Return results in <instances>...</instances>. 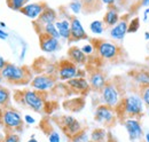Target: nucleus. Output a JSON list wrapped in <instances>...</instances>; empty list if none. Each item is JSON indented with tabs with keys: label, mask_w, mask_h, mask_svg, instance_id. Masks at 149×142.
<instances>
[{
	"label": "nucleus",
	"mask_w": 149,
	"mask_h": 142,
	"mask_svg": "<svg viewBox=\"0 0 149 142\" xmlns=\"http://www.w3.org/2000/svg\"><path fill=\"white\" fill-rule=\"evenodd\" d=\"M120 19V14H119V9L116 6H111L107 9V12L103 15V23L104 25L112 28L113 25H116Z\"/></svg>",
	"instance_id": "20"
},
{
	"label": "nucleus",
	"mask_w": 149,
	"mask_h": 142,
	"mask_svg": "<svg viewBox=\"0 0 149 142\" xmlns=\"http://www.w3.org/2000/svg\"><path fill=\"white\" fill-rule=\"evenodd\" d=\"M23 119H24V123H26V124H29V125H32L36 123V119H35L31 115H25Z\"/></svg>",
	"instance_id": "35"
},
{
	"label": "nucleus",
	"mask_w": 149,
	"mask_h": 142,
	"mask_svg": "<svg viewBox=\"0 0 149 142\" xmlns=\"http://www.w3.org/2000/svg\"><path fill=\"white\" fill-rule=\"evenodd\" d=\"M69 9L74 13V14H80L81 13V10H83V2L80 1V0H72V1H70V3H69Z\"/></svg>",
	"instance_id": "29"
},
{
	"label": "nucleus",
	"mask_w": 149,
	"mask_h": 142,
	"mask_svg": "<svg viewBox=\"0 0 149 142\" xmlns=\"http://www.w3.org/2000/svg\"><path fill=\"white\" fill-rule=\"evenodd\" d=\"M6 64H7V61H6V60H5L2 56H0V70H1V69H2V68L6 65Z\"/></svg>",
	"instance_id": "40"
},
{
	"label": "nucleus",
	"mask_w": 149,
	"mask_h": 142,
	"mask_svg": "<svg viewBox=\"0 0 149 142\" xmlns=\"http://www.w3.org/2000/svg\"><path fill=\"white\" fill-rule=\"evenodd\" d=\"M70 30H71V38L70 40L72 41H79V40H85L87 39V33L80 22L79 18L76 16L70 17Z\"/></svg>",
	"instance_id": "15"
},
{
	"label": "nucleus",
	"mask_w": 149,
	"mask_h": 142,
	"mask_svg": "<svg viewBox=\"0 0 149 142\" xmlns=\"http://www.w3.org/2000/svg\"><path fill=\"white\" fill-rule=\"evenodd\" d=\"M67 86L74 92H78V93H87V90H90V88H91L88 80L84 77H74L72 79L68 80Z\"/></svg>",
	"instance_id": "17"
},
{
	"label": "nucleus",
	"mask_w": 149,
	"mask_h": 142,
	"mask_svg": "<svg viewBox=\"0 0 149 142\" xmlns=\"http://www.w3.org/2000/svg\"><path fill=\"white\" fill-rule=\"evenodd\" d=\"M61 126L63 128V131L69 135V136H74L77 133H79L81 129V124L72 116H63L61 119Z\"/></svg>",
	"instance_id": "13"
},
{
	"label": "nucleus",
	"mask_w": 149,
	"mask_h": 142,
	"mask_svg": "<svg viewBox=\"0 0 149 142\" xmlns=\"http://www.w3.org/2000/svg\"><path fill=\"white\" fill-rule=\"evenodd\" d=\"M22 95V103L25 104L31 110L40 112L45 108V99L42 96L41 92H38L35 89H26L21 93Z\"/></svg>",
	"instance_id": "5"
},
{
	"label": "nucleus",
	"mask_w": 149,
	"mask_h": 142,
	"mask_svg": "<svg viewBox=\"0 0 149 142\" xmlns=\"http://www.w3.org/2000/svg\"><path fill=\"white\" fill-rule=\"evenodd\" d=\"M145 141L149 142V132H147V133L145 134Z\"/></svg>",
	"instance_id": "42"
},
{
	"label": "nucleus",
	"mask_w": 149,
	"mask_h": 142,
	"mask_svg": "<svg viewBox=\"0 0 149 142\" xmlns=\"http://www.w3.org/2000/svg\"><path fill=\"white\" fill-rule=\"evenodd\" d=\"M1 122H2V125L8 131L15 132V131H21L22 129L24 119L22 118L21 113H19L17 110L7 108V109L2 110Z\"/></svg>",
	"instance_id": "6"
},
{
	"label": "nucleus",
	"mask_w": 149,
	"mask_h": 142,
	"mask_svg": "<svg viewBox=\"0 0 149 142\" xmlns=\"http://www.w3.org/2000/svg\"><path fill=\"white\" fill-rule=\"evenodd\" d=\"M108 133L104 128H95L91 133V140L95 142H106Z\"/></svg>",
	"instance_id": "23"
},
{
	"label": "nucleus",
	"mask_w": 149,
	"mask_h": 142,
	"mask_svg": "<svg viewBox=\"0 0 149 142\" xmlns=\"http://www.w3.org/2000/svg\"><path fill=\"white\" fill-rule=\"evenodd\" d=\"M2 80H3V78H2V76H1V73H0V84L2 83Z\"/></svg>",
	"instance_id": "45"
},
{
	"label": "nucleus",
	"mask_w": 149,
	"mask_h": 142,
	"mask_svg": "<svg viewBox=\"0 0 149 142\" xmlns=\"http://www.w3.org/2000/svg\"><path fill=\"white\" fill-rule=\"evenodd\" d=\"M55 78L52 74H46V73L38 74L36 77H33L30 81V85H31L32 89L41 92V93H45L47 90H52L55 87Z\"/></svg>",
	"instance_id": "9"
},
{
	"label": "nucleus",
	"mask_w": 149,
	"mask_h": 142,
	"mask_svg": "<svg viewBox=\"0 0 149 142\" xmlns=\"http://www.w3.org/2000/svg\"><path fill=\"white\" fill-rule=\"evenodd\" d=\"M86 142H95V141H92V140H91V141H86Z\"/></svg>",
	"instance_id": "48"
},
{
	"label": "nucleus",
	"mask_w": 149,
	"mask_h": 142,
	"mask_svg": "<svg viewBox=\"0 0 149 142\" xmlns=\"http://www.w3.org/2000/svg\"><path fill=\"white\" fill-rule=\"evenodd\" d=\"M28 142H38V140L37 139H35V136H32V138H31Z\"/></svg>",
	"instance_id": "44"
},
{
	"label": "nucleus",
	"mask_w": 149,
	"mask_h": 142,
	"mask_svg": "<svg viewBox=\"0 0 149 142\" xmlns=\"http://www.w3.org/2000/svg\"><path fill=\"white\" fill-rule=\"evenodd\" d=\"M94 118L97 123L103 124L106 126H111L115 124L117 119V111L111 106L107 104H100L96 106L95 112H94Z\"/></svg>",
	"instance_id": "7"
},
{
	"label": "nucleus",
	"mask_w": 149,
	"mask_h": 142,
	"mask_svg": "<svg viewBox=\"0 0 149 142\" xmlns=\"http://www.w3.org/2000/svg\"><path fill=\"white\" fill-rule=\"evenodd\" d=\"M78 70L79 69L77 68V65L74 62H71L70 60H63L58 63L56 73L58 76L60 80L68 81L78 76Z\"/></svg>",
	"instance_id": "10"
},
{
	"label": "nucleus",
	"mask_w": 149,
	"mask_h": 142,
	"mask_svg": "<svg viewBox=\"0 0 149 142\" xmlns=\"http://www.w3.org/2000/svg\"><path fill=\"white\" fill-rule=\"evenodd\" d=\"M0 24H1V21H0Z\"/></svg>",
	"instance_id": "49"
},
{
	"label": "nucleus",
	"mask_w": 149,
	"mask_h": 142,
	"mask_svg": "<svg viewBox=\"0 0 149 142\" xmlns=\"http://www.w3.org/2000/svg\"><path fill=\"white\" fill-rule=\"evenodd\" d=\"M127 29H129V18L120 17L119 22L112 28H110L109 36L112 40L120 41L125 38V36L127 33Z\"/></svg>",
	"instance_id": "14"
},
{
	"label": "nucleus",
	"mask_w": 149,
	"mask_h": 142,
	"mask_svg": "<svg viewBox=\"0 0 149 142\" xmlns=\"http://www.w3.org/2000/svg\"><path fill=\"white\" fill-rule=\"evenodd\" d=\"M1 115H2V110L0 109V119H1Z\"/></svg>",
	"instance_id": "47"
},
{
	"label": "nucleus",
	"mask_w": 149,
	"mask_h": 142,
	"mask_svg": "<svg viewBox=\"0 0 149 142\" xmlns=\"http://www.w3.org/2000/svg\"><path fill=\"white\" fill-rule=\"evenodd\" d=\"M57 31L60 33V37L64 40H70L71 38V30H70V21L67 18L57 19L55 22Z\"/></svg>",
	"instance_id": "21"
},
{
	"label": "nucleus",
	"mask_w": 149,
	"mask_h": 142,
	"mask_svg": "<svg viewBox=\"0 0 149 142\" xmlns=\"http://www.w3.org/2000/svg\"><path fill=\"white\" fill-rule=\"evenodd\" d=\"M88 83H90V86L92 89L101 92L102 88L107 85L108 80H107V77L101 71H94L88 77Z\"/></svg>",
	"instance_id": "16"
},
{
	"label": "nucleus",
	"mask_w": 149,
	"mask_h": 142,
	"mask_svg": "<svg viewBox=\"0 0 149 142\" xmlns=\"http://www.w3.org/2000/svg\"><path fill=\"white\" fill-rule=\"evenodd\" d=\"M139 29H140V18L139 17L131 18V21L129 22L127 33H135V32H138Z\"/></svg>",
	"instance_id": "30"
},
{
	"label": "nucleus",
	"mask_w": 149,
	"mask_h": 142,
	"mask_svg": "<svg viewBox=\"0 0 149 142\" xmlns=\"http://www.w3.org/2000/svg\"><path fill=\"white\" fill-rule=\"evenodd\" d=\"M2 142H21V139L19 134H16L15 132H9L8 134H6Z\"/></svg>",
	"instance_id": "32"
},
{
	"label": "nucleus",
	"mask_w": 149,
	"mask_h": 142,
	"mask_svg": "<svg viewBox=\"0 0 149 142\" xmlns=\"http://www.w3.org/2000/svg\"><path fill=\"white\" fill-rule=\"evenodd\" d=\"M0 39L1 40H7L8 39V33L6 31H3L1 28H0Z\"/></svg>",
	"instance_id": "37"
},
{
	"label": "nucleus",
	"mask_w": 149,
	"mask_h": 142,
	"mask_svg": "<svg viewBox=\"0 0 149 142\" xmlns=\"http://www.w3.org/2000/svg\"><path fill=\"white\" fill-rule=\"evenodd\" d=\"M116 1L117 0H101V2L108 7H111V6H115L116 5Z\"/></svg>",
	"instance_id": "36"
},
{
	"label": "nucleus",
	"mask_w": 149,
	"mask_h": 142,
	"mask_svg": "<svg viewBox=\"0 0 149 142\" xmlns=\"http://www.w3.org/2000/svg\"><path fill=\"white\" fill-rule=\"evenodd\" d=\"M29 2H30V0H7L9 8L13 10H16V12H19Z\"/></svg>",
	"instance_id": "26"
},
{
	"label": "nucleus",
	"mask_w": 149,
	"mask_h": 142,
	"mask_svg": "<svg viewBox=\"0 0 149 142\" xmlns=\"http://www.w3.org/2000/svg\"><path fill=\"white\" fill-rule=\"evenodd\" d=\"M1 128H2V122H1V119H0V132H1Z\"/></svg>",
	"instance_id": "46"
},
{
	"label": "nucleus",
	"mask_w": 149,
	"mask_h": 142,
	"mask_svg": "<svg viewBox=\"0 0 149 142\" xmlns=\"http://www.w3.org/2000/svg\"><path fill=\"white\" fill-rule=\"evenodd\" d=\"M2 78L12 84H26L31 81L30 72L25 67H19L14 63H8L0 70Z\"/></svg>",
	"instance_id": "2"
},
{
	"label": "nucleus",
	"mask_w": 149,
	"mask_h": 142,
	"mask_svg": "<svg viewBox=\"0 0 149 142\" xmlns=\"http://www.w3.org/2000/svg\"><path fill=\"white\" fill-rule=\"evenodd\" d=\"M139 93L141 95V99L143 101L145 106L149 110V86H140Z\"/></svg>",
	"instance_id": "27"
},
{
	"label": "nucleus",
	"mask_w": 149,
	"mask_h": 142,
	"mask_svg": "<svg viewBox=\"0 0 149 142\" xmlns=\"http://www.w3.org/2000/svg\"><path fill=\"white\" fill-rule=\"evenodd\" d=\"M139 119L140 118H135V117L124 118V127L132 142H141L145 139L143 128Z\"/></svg>",
	"instance_id": "8"
},
{
	"label": "nucleus",
	"mask_w": 149,
	"mask_h": 142,
	"mask_svg": "<svg viewBox=\"0 0 149 142\" xmlns=\"http://www.w3.org/2000/svg\"><path fill=\"white\" fill-rule=\"evenodd\" d=\"M10 99V93L9 90L2 86H0V106H5Z\"/></svg>",
	"instance_id": "28"
},
{
	"label": "nucleus",
	"mask_w": 149,
	"mask_h": 142,
	"mask_svg": "<svg viewBox=\"0 0 149 142\" xmlns=\"http://www.w3.org/2000/svg\"><path fill=\"white\" fill-rule=\"evenodd\" d=\"M95 45V51L102 60L106 61H116L120 55L122 49L120 47L116 44L109 40H94Z\"/></svg>",
	"instance_id": "3"
},
{
	"label": "nucleus",
	"mask_w": 149,
	"mask_h": 142,
	"mask_svg": "<svg viewBox=\"0 0 149 142\" xmlns=\"http://www.w3.org/2000/svg\"><path fill=\"white\" fill-rule=\"evenodd\" d=\"M68 57L76 65H84L87 62V55L77 46H71L68 49Z\"/></svg>",
	"instance_id": "19"
},
{
	"label": "nucleus",
	"mask_w": 149,
	"mask_h": 142,
	"mask_svg": "<svg viewBox=\"0 0 149 142\" xmlns=\"http://www.w3.org/2000/svg\"><path fill=\"white\" fill-rule=\"evenodd\" d=\"M133 80L140 86H149V71L148 70H136L132 72Z\"/></svg>",
	"instance_id": "22"
},
{
	"label": "nucleus",
	"mask_w": 149,
	"mask_h": 142,
	"mask_svg": "<svg viewBox=\"0 0 149 142\" xmlns=\"http://www.w3.org/2000/svg\"><path fill=\"white\" fill-rule=\"evenodd\" d=\"M39 45H40V49L47 54L55 53L61 47L60 39H56L54 37H51L45 33H39Z\"/></svg>",
	"instance_id": "11"
},
{
	"label": "nucleus",
	"mask_w": 149,
	"mask_h": 142,
	"mask_svg": "<svg viewBox=\"0 0 149 142\" xmlns=\"http://www.w3.org/2000/svg\"><path fill=\"white\" fill-rule=\"evenodd\" d=\"M90 30L95 36H100L104 32V23L100 19H94L90 24Z\"/></svg>",
	"instance_id": "24"
},
{
	"label": "nucleus",
	"mask_w": 149,
	"mask_h": 142,
	"mask_svg": "<svg viewBox=\"0 0 149 142\" xmlns=\"http://www.w3.org/2000/svg\"><path fill=\"white\" fill-rule=\"evenodd\" d=\"M149 16V7H146V9L143 10V22H147L148 21Z\"/></svg>",
	"instance_id": "39"
},
{
	"label": "nucleus",
	"mask_w": 149,
	"mask_h": 142,
	"mask_svg": "<svg viewBox=\"0 0 149 142\" xmlns=\"http://www.w3.org/2000/svg\"><path fill=\"white\" fill-rule=\"evenodd\" d=\"M94 49H95V47H94V45H92V44H85V45L81 46V51L86 54V55L93 54Z\"/></svg>",
	"instance_id": "34"
},
{
	"label": "nucleus",
	"mask_w": 149,
	"mask_h": 142,
	"mask_svg": "<svg viewBox=\"0 0 149 142\" xmlns=\"http://www.w3.org/2000/svg\"><path fill=\"white\" fill-rule=\"evenodd\" d=\"M122 100H123V96H122V90L119 88V86L113 81L107 83V85L101 90L102 103L116 109L120 104Z\"/></svg>",
	"instance_id": "4"
},
{
	"label": "nucleus",
	"mask_w": 149,
	"mask_h": 142,
	"mask_svg": "<svg viewBox=\"0 0 149 142\" xmlns=\"http://www.w3.org/2000/svg\"><path fill=\"white\" fill-rule=\"evenodd\" d=\"M145 39H146L147 41H149V31H146V32H145Z\"/></svg>",
	"instance_id": "43"
},
{
	"label": "nucleus",
	"mask_w": 149,
	"mask_h": 142,
	"mask_svg": "<svg viewBox=\"0 0 149 142\" xmlns=\"http://www.w3.org/2000/svg\"><path fill=\"white\" fill-rule=\"evenodd\" d=\"M25 53H26V46H23L22 52H21V55H19V61H23V60H24V57H25Z\"/></svg>",
	"instance_id": "38"
},
{
	"label": "nucleus",
	"mask_w": 149,
	"mask_h": 142,
	"mask_svg": "<svg viewBox=\"0 0 149 142\" xmlns=\"http://www.w3.org/2000/svg\"><path fill=\"white\" fill-rule=\"evenodd\" d=\"M48 142H61V135L57 131H51L48 134Z\"/></svg>",
	"instance_id": "33"
},
{
	"label": "nucleus",
	"mask_w": 149,
	"mask_h": 142,
	"mask_svg": "<svg viewBox=\"0 0 149 142\" xmlns=\"http://www.w3.org/2000/svg\"><path fill=\"white\" fill-rule=\"evenodd\" d=\"M46 7H47V5H46L45 2H42V1H40V2H29V3H26L19 12H21L23 15H25L26 17L36 21V19L40 16V14L44 12V9H45Z\"/></svg>",
	"instance_id": "12"
},
{
	"label": "nucleus",
	"mask_w": 149,
	"mask_h": 142,
	"mask_svg": "<svg viewBox=\"0 0 149 142\" xmlns=\"http://www.w3.org/2000/svg\"><path fill=\"white\" fill-rule=\"evenodd\" d=\"M56 21H57V13H56V10L47 6L44 9V12L40 14V16L35 21V24L42 26V25H46V24H49V23H55Z\"/></svg>",
	"instance_id": "18"
},
{
	"label": "nucleus",
	"mask_w": 149,
	"mask_h": 142,
	"mask_svg": "<svg viewBox=\"0 0 149 142\" xmlns=\"http://www.w3.org/2000/svg\"><path fill=\"white\" fill-rule=\"evenodd\" d=\"M42 31L40 33H45V35H48L51 37H54L56 39H60V33L57 31V28H56L55 23H49V24H46V25H42Z\"/></svg>",
	"instance_id": "25"
},
{
	"label": "nucleus",
	"mask_w": 149,
	"mask_h": 142,
	"mask_svg": "<svg viewBox=\"0 0 149 142\" xmlns=\"http://www.w3.org/2000/svg\"><path fill=\"white\" fill-rule=\"evenodd\" d=\"M88 141V136L86 134V132L80 131L79 133H77L76 135H74L71 138V142H86Z\"/></svg>",
	"instance_id": "31"
},
{
	"label": "nucleus",
	"mask_w": 149,
	"mask_h": 142,
	"mask_svg": "<svg viewBox=\"0 0 149 142\" xmlns=\"http://www.w3.org/2000/svg\"><path fill=\"white\" fill-rule=\"evenodd\" d=\"M143 101L141 99L140 93H131L124 96L120 104L116 108L117 115H120L124 118L135 117L141 118L143 115Z\"/></svg>",
	"instance_id": "1"
},
{
	"label": "nucleus",
	"mask_w": 149,
	"mask_h": 142,
	"mask_svg": "<svg viewBox=\"0 0 149 142\" xmlns=\"http://www.w3.org/2000/svg\"><path fill=\"white\" fill-rule=\"evenodd\" d=\"M141 7H149V0H140Z\"/></svg>",
	"instance_id": "41"
}]
</instances>
